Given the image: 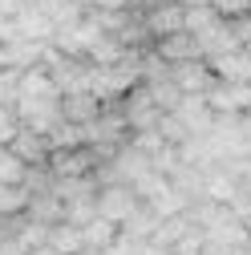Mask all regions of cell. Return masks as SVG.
<instances>
[{
    "mask_svg": "<svg viewBox=\"0 0 251 255\" xmlns=\"http://www.w3.org/2000/svg\"><path fill=\"white\" fill-rule=\"evenodd\" d=\"M16 114H20V126H28V130H37V134H49L61 122V89L49 77V69H41V65L20 69Z\"/></svg>",
    "mask_w": 251,
    "mask_h": 255,
    "instance_id": "6da1fadb",
    "label": "cell"
},
{
    "mask_svg": "<svg viewBox=\"0 0 251 255\" xmlns=\"http://www.w3.org/2000/svg\"><path fill=\"white\" fill-rule=\"evenodd\" d=\"M138 207H142V199L134 195L130 182H102V186H98V215H106L110 223H118V227H122V223L130 219Z\"/></svg>",
    "mask_w": 251,
    "mask_h": 255,
    "instance_id": "7a4b0ae2",
    "label": "cell"
},
{
    "mask_svg": "<svg viewBox=\"0 0 251 255\" xmlns=\"http://www.w3.org/2000/svg\"><path fill=\"white\" fill-rule=\"evenodd\" d=\"M207 106L215 114H247L251 110V81H227L215 77L207 89Z\"/></svg>",
    "mask_w": 251,
    "mask_h": 255,
    "instance_id": "3957f363",
    "label": "cell"
},
{
    "mask_svg": "<svg viewBox=\"0 0 251 255\" xmlns=\"http://www.w3.org/2000/svg\"><path fill=\"white\" fill-rule=\"evenodd\" d=\"M138 16H142V24H146V33L158 41V37L178 33V28H182L186 4H182V0H154V4H150V8H142Z\"/></svg>",
    "mask_w": 251,
    "mask_h": 255,
    "instance_id": "277c9868",
    "label": "cell"
},
{
    "mask_svg": "<svg viewBox=\"0 0 251 255\" xmlns=\"http://www.w3.org/2000/svg\"><path fill=\"white\" fill-rule=\"evenodd\" d=\"M170 81L182 89V93H207L215 73L207 65V57H191V61H174L170 65Z\"/></svg>",
    "mask_w": 251,
    "mask_h": 255,
    "instance_id": "5b68a950",
    "label": "cell"
},
{
    "mask_svg": "<svg viewBox=\"0 0 251 255\" xmlns=\"http://www.w3.org/2000/svg\"><path fill=\"white\" fill-rule=\"evenodd\" d=\"M207 65L215 77H227V81H251V49L239 45V49H227V53H215L207 57Z\"/></svg>",
    "mask_w": 251,
    "mask_h": 255,
    "instance_id": "8992f818",
    "label": "cell"
},
{
    "mask_svg": "<svg viewBox=\"0 0 251 255\" xmlns=\"http://www.w3.org/2000/svg\"><path fill=\"white\" fill-rule=\"evenodd\" d=\"M154 53H158L166 65H174V61H191V57H203V49H199L195 33H186V28L158 37V41H154Z\"/></svg>",
    "mask_w": 251,
    "mask_h": 255,
    "instance_id": "52a82bcc",
    "label": "cell"
},
{
    "mask_svg": "<svg viewBox=\"0 0 251 255\" xmlns=\"http://www.w3.org/2000/svg\"><path fill=\"white\" fill-rule=\"evenodd\" d=\"M12 24H16V33L28 37V41H53V33H57V24L33 4V0H24V8L12 16Z\"/></svg>",
    "mask_w": 251,
    "mask_h": 255,
    "instance_id": "ba28073f",
    "label": "cell"
},
{
    "mask_svg": "<svg viewBox=\"0 0 251 255\" xmlns=\"http://www.w3.org/2000/svg\"><path fill=\"white\" fill-rule=\"evenodd\" d=\"M8 146L24 158L28 166H45V162H49V138H45V134H37V130H28V126H20L16 138H12Z\"/></svg>",
    "mask_w": 251,
    "mask_h": 255,
    "instance_id": "9c48e42d",
    "label": "cell"
},
{
    "mask_svg": "<svg viewBox=\"0 0 251 255\" xmlns=\"http://www.w3.org/2000/svg\"><path fill=\"white\" fill-rule=\"evenodd\" d=\"M57 255H73V251H81L85 243H81V227L77 223H69V219H57V223H49V239H45Z\"/></svg>",
    "mask_w": 251,
    "mask_h": 255,
    "instance_id": "30bf717a",
    "label": "cell"
},
{
    "mask_svg": "<svg viewBox=\"0 0 251 255\" xmlns=\"http://www.w3.org/2000/svg\"><path fill=\"white\" fill-rule=\"evenodd\" d=\"M118 231H122L118 223H110L106 215H93L85 227H81V243H85L89 251H106V247L118 239Z\"/></svg>",
    "mask_w": 251,
    "mask_h": 255,
    "instance_id": "8fae6325",
    "label": "cell"
},
{
    "mask_svg": "<svg viewBox=\"0 0 251 255\" xmlns=\"http://www.w3.org/2000/svg\"><path fill=\"white\" fill-rule=\"evenodd\" d=\"M102 102L93 98V93H61V118H69V122H89V118H98Z\"/></svg>",
    "mask_w": 251,
    "mask_h": 255,
    "instance_id": "7c38bea8",
    "label": "cell"
},
{
    "mask_svg": "<svg viewBox=\"0 0 251 255\" xmlns=\"http://www.w3.org/2000/svg\"><path fill=\"white\" fill-rule=\"evenodd\" d=\"M146 207L158 215V219H170V215H178V211H186V207H191V199H186L182 190L170 182V186H166V190H158L154 199H146Z\"/></svg>",
    "mask_w": 251,
    "mask_h": 255,
    "instance_id": "4fadbf2b",
    "label": "cell"
},
{
    "mask_svg": "<svg viewBox=\"0 0 251 255\" xmlns=\"http://www.w3.org/2000/svg\"><path fill=\"white\" fill-rule=\"evenodd\" d=\"M126 53H130V45H126V41H122L118 33H106V37H102L98 45H93V49H89L85 57L93 61V65H114V61H122Z\"/></svg>",
    "mask_w": 251,
    "mask_h": 255,
    "instance_id": "5bb4252c",
    "label": "cell"
},
{
    "mask_svg": "<svg viewBox=\"0 0 251 255\" xmlns=\"http://www.w3.org/2000/svg\"><path fill=\"white\" fill-rule=\"evenodd\" d=\"M158 223H162V219H158V215H154V211L142 203V207H138L130 219L122 223V235H130V239H150L154 231H158Z\"/></svg>",
    "mask_w": 251,
    "mask_h": 255,
    "instance_id": "9a60e30c",
    "label": "cell"
},
{
    "mask_svg": "<svg viewBox=\"0 0 251 255\" xmlns=\"http://www.w3.org/2000/svg\"><path fill=\"white\" fill-rule=\"evenodd\" d=\"M28 211V186L24 182H0V219Z\"/></svg>",
    "mask_w": 251,
    "mask_h": 255,
    "instance_id": "2e32d148",
    "label": "cell"
},
{
    "mask_svg": "<svg viewBox=\"0 0 251 255\" xmlns=\"http://www.w3.org/2000/svg\"><path fill=\"white\" fill-rule=\"evenodd\" d=\"M146 89H150V98H154V106H158L162 114H170L174 106H178V98H182V89L170 81V77H158V81H142Z\"/></svg>",
    "mask_w": 251,
    "mask_h": 255,
    "instance_id": "e0dca14e",
    "label": "cell"
},
{
    "mask_svg": "<svg viewBox=\"0 0 251 255\" xmlns=\"http://www.w3.org/2000/svg\"><path fill=\"white\" fill-rule=\"evenodd\" d=\"M93 215H98V195H81V199H69V203H65V215H61V219H69V223H77V227H85Z\"/></svg>",
    "mask_w": 251,
    "mask_h": 255,
    "instance_id": "ac0fdd59",
    "label": "cell"
},
{
    "mask_svg": "<svg viewBox=\"0 0 251 255\" xmlns=\"http://www.w3.org/2000/svg\"><path fill=\"white\" fill-rule=\"evenodd\" d=\"M16 89H20V69L4 65L0 69V106H16Z\"/></svg>",
    "mask_w": 251,
    "mask_h": 255,
    "instance_id": "d6986e66",
    "label": "cell"
},
{
    "mask_svg": "<svg viewBox=\"0 0 251 255\" xmlns=\"http://www.w3.org/2000/svg\"><path fill=\"white\" fill-rule=\"evenodd\" d=\"M16 130H20V114H16V106H0V146H8V142L16 138Z\"/></svg>",
    "mask_w": 251,
    "mask_h": 255,
    "instance_id": "ffe728a7",
    "label": "cell"
},
{
    "mask_svg": "<svg viewBox=\"0 0 251 255\" xmlns=\"http://www.w3.org/2000/svg\"><path fill=\"white\" fill-rule=\"evenodd\" d=\"M158 134H162V138H166L170 146H178V142L186 138V126H182V122H178L174 114H162V118H158Z\"/></svg>",
    "mask_w": 251,
    "mask_h": 255,
    "instance_id": "44dd1931",
    "label": "cell"
},
{
    "mask_svg": "<svg viewBox=\"0 0 251 255\" xmlns=\"http://www.w3.org/2000/svg\"><path fill=\"white\" fill-rule=\"evenodd\" d=\"M199 255H247V247H227V243H215V239H207Z\"/></svg>",
    "mask_w": 251,
    "mask_h": 255,
    "instance_id": "7402d4cb",
    "label": "cell"
},
{
    "mask_svg": "<svg viewBox=\"0 0 251 255\" xmlns=\"http://www.w3.org/2000/svg\"><path fill=\"white\" fill-rule=\"evenodd\" d=\"M20 8H24V0H0V16H8V20H12Z\"/></svg>",
    "mask_w": 251,
    "mask_h": 255,
    "instance_id": "603a6c76",
    "label": "cell"
},
{
    "mask_svg": "<svg viewBox=\"0 0 251 255\" xmlns=\"http://www.w3.org/2000/svg\"><path fill=\"white\" fill-rule=\"evenodd\" d=\"M239 126H243V142H247V150H251V110L239 114Z\"/></svg>",
    "mask_w": 251,
    "mask_h": 255,
    "instance_id": "cb8c5ba5",
    "label": "cell"
},
{
    "mask_svg": "<svg viewBox=\"0 0 251 255\" xmlns=\"http://www.w3.org/2000/svg\"><path fill=\"white\" fill-rule=\"evenodd\" d=\"M182 4H215V0H182Z\"/></svg>",
    "mask_w": 251,
    "mask_h": 255,
    "instance_id": "d4e9b609",
    "label": "cell"
}]
</instances>
